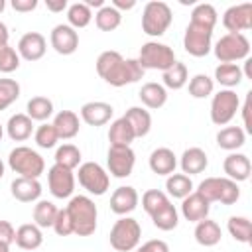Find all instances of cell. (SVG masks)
<instances>
[{"instance_id": "603a6c76", "label": "cell", "mask_w": 252, "mask_h": 252, "mask_svg": "<svg viewBox=\"0 0 252 252\" xmlns=\"http://www.w3.org/2000/svg\"><path fill=\"white\" fill-rule=\"evenodd\" d=\"M179 165H181V171L191 177V175L203 173V171L207 169L209 158H207L205 150H201V148H187V150L181 154Z\"/></svg>"}, {"instance_id": "9f6ffc18", "label": "cell", "mask_w": 252, "mask_h": 252, "mask_svg": "<svg viewBox=\"0 0 252 252\" xmlns=\"http://www.w3.org/2000/svg\"><path fill=\"white\" fill-rule=\"evenodd\" d=\"M8 39H10V32H8L6 24H4V22H0V45H6V43H8Z\"/></svg>"}, {"instance_id": "60d3db41", "label": "cell", "mask_w": 252, "mask_h": 252, "mask_svg": "<svg viewBox=\"0 0 252 252\" xmlns=\"http://www.w3.org/2000/svg\"><path fill=\"white\" fill-rule=\"evenodd\" d=\"M55 163L67 169H75L81 163V150L75 144H63L55 150Z\"/></svg>"}, {"instance_id": "680465c9", "label": "cell", "mask_w": 252, "mask_h": 252, "mask_svg": "<svg viewBox=\"0 0 252 252\" xmlns=\"http://www.w3.org/2000/svg\"><path fill=\"white\" fill-rule=\"evenodd\" d=\"M0 252H10V244H4V242H0Z\"/></svg>"}, {"instance_id": "83f0119b", "label": "cell", "mask_w": 252, "mask_h": 252, "mask_svg": "<svg viewBox=\"0 0 252 252\" xmlns=\"http://www.w3.org/2000/svg\"><path fill=\"white\" fill-rule=\"evenodd\" d=\"M124 118L132 126V132H134L136 138H144V136L150 134V130H152V114L146 108H142V106H130L126 110Z\"/></svg>"}, {"instance_id": "6f0895ef", "label": "cell", "mask_w": 252, "mask_h": 252, "mask_svg": "<svg viewBox=\"0 0 252 252\" xmlns=\"http://www.w3.org/2000/svg\"><path fill=\"white\" fill-rule=\"evenodd\" d=\"M85 4H87L89 8H98V10H100V8L104 6V0H87Z\"/></svg>"}, {"instance_id": "5bb4252c", "label": "cell", "mask_w": 252, "mask_h": 252, "mask_svg": "<svg viewBox=\"0 0 252 252\" xmlns=\"http://www.w3.org/2000/svg\"><path fill=\"white\" fill-rule=\"evenodd\" d=\"M222 26L228 33H242L252 28V4H234L222 14Z\"/></svg>"}, {"instance_id": "d6a6232c", "label": "cell", "mask_w": 252, "mask_h": 252, "mask_svg": "<svg viewBox=\"0 0 252 252\" xmlns=\"http://www.w3.org/2000/svg\"><path fill=\"white\" fill-rule=\"evenodd\" d=\"M165 189H167V193H165L167 197L185 199L189 193H193V181L185 173H171L165 179Z\"/></svg>"}, {"instance_id": "681fc988", "label": "cell", "mask_w": 252, "mask_h": 252, "mask_svg": "<svg viewBox=\"0 0 252 252\" xmlns=\"http://www.w3.org/2000/svg\"><path fill=\"white\" fill-rule=\"evenodd\" d=\"M136 252H169V246H167L165 240L154 238V240H148V242H144L142 246H138Z\"/></svg>"}, {"instance_id": "8d00e7d4", "label": "cell", "mask_w": 252, "mask_h": 252, "mask_svg": "<svg viewBox=\"0 0 252 252\" xmlns=\"http://www.w3.org/2000/svg\"><path fill=\"white\" fill-rule=\"evenodd\" d=\"M26 114L32 118V120H37V122H45L51 114H53V102L47 98V96H32L26 104Z\"/></svg>"}, {"instance_id": "74e56055", "label": "cell", "mask_w": 252, "mask_h": 252, "mask_svg": "<svg viewBox=\"0 0 252 252\" xmlns=\"http://www.w3.org/2000/svg\"><path fill=\"white\" fill-rule=\"evenodd\" d=\"M93 20V12L85 2H75L71 6H67V22L73 30H81L87 28Z\"/></svg>"}, {"instance_id": "4316f807", "label": "cell", "mask_w": 252, "mask_h": 252, "mask_svg": "<svg viewBox=\"0 0 252 252\" xmlns=\"http://www.w3.org/2000/svg\"><path fill=\"white\" fill-rule=\"evenodd\" d=\"M138 96L146 108L158 110L167 102V89L159 83H146V85H142Z\"/></svg>"}, {"instance_id": "f5cc1de1", "label": "cell", "mask_w": 252, "mask_h": 252, "mask_svg": "<svg viewBox=\"0 0 252 252\" xmlns=\"http://www.w3.org/2000/svg\"><path fill=\"white\" fill-rule=\"evenodd\" d=\"M250 104H252V93H246V100L242 104V120H244V132H252V124H250Z\"/></svg>"}, {"instance_id": "f907efd6", "label": "cell", "mask_w": 252, "mask_h": 252, "mask_svg": "<svg viewBox=\"0 0 252 252\" xmlns=\"http://www.w3.org/2000/svg\"><path fill=\"white\" fill-rule=\"evenodd\" d=\"M16 238V228L12 226L10 220H0V242L12 244Z\"/></svg>"}, {"instance_id": "7bdbcfd3", "label": "cell", "mask_w": 252, "mask_h": 252, "mask_svg": "<svg viewBox=\"0 0 252 252\" xmlns=\"http://www.w3.org/2000/svg\"><path fill=\"white\" fill-rule=\"evenodd\" d=\"M20 98V85L16 79H0V110H6Z\"/></svg>"}, {"instance_id": "7402d4cb", "label": "cell", "mask_w": 252, "mask_h": 252, "mask_svg": "<svg viewBox=\"0 0 252 252\" xmlns=\"http://www.w3.org/2000/svg\"><path fill=\"white\" fill-rule=\"evenodd\" d=\"M148 163L156 175H171V173H175L177 158H175L173 150H169V148H156L150 154Z\"/></svg>"}, {"instance_id": "7a4b0ae2", "label": "cell", "mask_w": 252, "mask_h": 252, "mask_svg": "<svg viewBox=\"0 0 252 252\" xmlns=\"http://www.w3.org/2000/svg\"><path fill=\"white\" fill-rule=\"evenodd\" d=\"M71 224H73V234L79 236H91L96 230V205L91 197L87 195H75L69 199V205L65 207Z\"/></svg>"}, {"instance_id": "94428289", "label": "cell", "mask_w": 252, "mask_h": 252, "mask_svg": "<svg viewBox=\"0 0 252 252\" xmlns=\"http://www.w3.org/2000/svg\"><path fill=\"white\" fill-rule=\"evenodd\" d=\"M4 8H6V2H4V0H0V14L4 12Z\"/></svg>"}, {"instance_id": "2e32d148", "label": "cell", "mask_w": 252, "mask_h": 252, "mask_svg": "<svg viewBox=\"0 0 252 252\" xmlns=\"http://www.w3.org/2000/svg\"><path fill=\"white\" fill-rule=\"evenodd\" d=\"M47 41L39 32H28L18 41V55L26 61H37L45 55Z\"/></svg>"}, {"instance_id": "3957f363", "label": "cell", "mask_w": 252, "mask_h": 252, "mask_svg": "<svg viewBox=\"0 0 252 252\" xmlns=\"http://www.w3.org/2000/svg\"><path fill=\"white\" fill-rule=\"evenodd\" d=\"M197 193L205 197L209 203H220V205H234L240 199L238 183L228 177H207L199 183Z\"/></svg>"}, {"instance_id": "d4e9b609", "label": "cell", "mask_w": 252, "mask_h": 252, "mask_svg": "<svg viewBox=\"0 0 252 252\" xmlns=\"http://www.w3.org/2000/svg\"><path fill=\"white\" fill-rule=\"evenodd\" d=\"M6 132H8L10 140H14V142H24V140H28V138L33 134V120H32L28 114H24V112L12 114V116L8 118Z\"/></svg>"}, {"instance_id": "e575fe53", "label": "cell", "mask_w": 252, "mask_h": 252, "mask_svg": "<svg viewBox=\"0 0 252 252\" xmlns=\"http://www.w3.org/2000/svg\"><path fill=\"white\" fill-rule=\"evenodd\" d=\"M150 217H152L154 226L159 228V230H163V232L173 230V228L177 226V222H179V213H177L175 205H171V201L165 203L163 207H159V209H158L154 215H150Z\"/></svg>"}, {"instance_id": "bcb514c9", "label": "cell", "mask_w": 252, "mask_h": 252, "mask_svg": "<svg viewBox=\"0 0 252 252\" xmlns=\"http://www.w3.org/2000/svg\"><path fill=\"white\" fill-rule=\"evenodd\" d=\"M20 67V55L10 43L0 45V73H14Z\"/></svg>"}, {"instance_id": "f6af8a7d", "label": "cell", "mask_w": 252, "mask_h": 252, "mask_svg": "<svg viewBox=\"0 0 252 252\" xmlns=\"http://www.w3.org/2000/svg\"><path fill=\"white\" fill-rule=\"evenodd\" d=\"M165 203H169V197L159 191V189H148L144 195H142V207L148 215H154L159 207H163Z\"/></svg>"}, {"instance_id": "f35d334b", "label": "cell", "mask_w": 252, "mask_h": 252, "mask_svg": "<svg viewBox=\"0 0 252 252\" xmlns=\"http://www.w3.org/2000/svg\"><path fill=\"white\" fill-rule=\"evenodd\" d=\"M120 22H122V14L116 10V8H112L110 4L106 6H102L96 14H94V24H96V28L100 30V32H114L118 26H120Z\"/></svg>"}, {"instance_id": "8992f818", "label": "cell", "mask_w": 252, "mask_h": 252, "mask_svg": "<svg viewBox=\"0 0 252 252\" xmlns=\"http://www.w3.org/2000/svg\"><path fill=\"white\" fill-rule=\"evenodd\" d=\"M173 22L171 8L161 0H152L144 6L142 12V32L152 37H159L167 32Z\"/></svg>"}, {"instance_id": "836d02e7", "label": "cell", "mask_w": 252, "mask_h": 252, "mask_svg": "<svg viewBox=\"0 0 252 252\" xmlns=\"http://www.w3.org/2000/svg\"><path fill=\"white\" fill-rule=\"evenodd\" d=\"M161 79H163V87H165V89H171V91H179V89H183V87L187 85V81H189L187 65L181 63V61H175L169 69L163 71Z\"/></svg>"}, {"instance_id": "f546056e", "label": "cell", "mask_w": 252, "mask_h": 252, "mask_svg": "<svg viewBox=\"0 0 252 252\" xmlns=\"http://www.w3.org/2000/svg\"><path fill=\"white\" fill-rule=\"evenodd\" d=\"M244 142H246V132L240 126H226L220 128L217 134V146L226 152H236L238 148L244 146Z\"/></svg>"}, {"instance_id": "277c9868", "label": "cell", "mask_w": 252, "mask_h": 252, "mask_svg": "<svg viewBox=\"0 0 252 252\" xmlns=\"http://www.w3.org/2000/svg\"><path fill=\"white\" fill-rule=\"evenodd\" d=\"M8 165L14 173H18V177H32L37 179L43 171H45V161L43 158L28 148V146H16L10 154H8Z\"/></svg>"}, {"instance_id": "ac0fdd59", "label": "cell", "mask_w": 252, "mask_h": 252, "mask_svg": "<svg viewBox=\"0 0 252 252\" xmlns=\"http://www.w3.org/2000/svg\"><path fill=\"white\" fill-rule=\"evenodd\" d=\"M112 114H114L112 104L102 102V100H91L81 106V118L89 126H102V124L110 122Z\"/></svg>"}, {"instance_id": "e0dca14e", "label": "cell", "mask_w": 252, "mask_h": 252, "mask_svg": "<svg viewBox=\"0 0 252 252\" xmlns=\"http://www.w3.org/2000/svg\"><path fill=\"white\" fill-rule=\"evenodd\" d=\"M138 201H140L138 191L130 185H122L114 189V193L110 195V211L118 217H126L138 207Z\"/></svg>"}, {"instance_id": "5b68a950", "label": "cell", "mask_w": 252, "mask_h": 252, "mask_svg": "<svg viewBox=\"0 0 252 252\" xmlns=\"http://www.w3.org/2000/svg\"><path fill=\"white\" fill-rule=\"evenodd\" d=\"M140 238H142V226L136 219L132 217H120L112 228H110V246L116 250V252H130V250H136L138 244H140Z\"/></svg>"}, {"instance_id": "44dd1931", "label": "cell", "mask_w": 252, "mask_h": 252, "mask_svg": "<svg viewBox=\"0 0 252 252\" xmlns=\"http://www.w3.org/2000/svg\"><path fill=\"white\" fill-rule=\"evenodd\" d=\"M10 193L20 203H33L41 197V183L32 177H16L10 183Z\"/></svg>"}, {"instance_id": "1f68e13d", "label": "cell", "mask_w": 252, "mask_h": 252, "mask_svg": "<svg viewBox=\"0 0 252 252\" xmlns=\"http://www.w3.org/2000/svg\"><path fill=\"white\" fill-rule=\"evenodd\" d=\"M242 79H244V75H242V69L238 63H220L215 69V81L219 85H222L224 89L238 87L242 83Z\"/></svg>"}, {"instance_id": "484cf974", "label": "cell", "mask_w": 252, "mask_h": 252, "mask_svg": "<svg viewBox=\"0 0 252 252\" xmlns=\"http://www.w3.org/2000/svg\"><path fill=\"white\" fill-rule=\"evenodd\" d=\"M16 246L22 248V250H35L41 246L43 242V234H41V228L33 222H26L22 226H18L16 230V238H14Z\"/></svg>"}, {"instance_id": "816d5d0a", "label": "cell", "mask_w": 252, "mask_h": 252, "mask_svg": "<svg viewBox=\"0 0 252 252\" xmlns=\"http://www.w3.org/2000/svg\"><path fill=\"white\" fill-rule=\"evenodd\" d=\"M12 8L16 12L26 14V12H32L37 8V0H12Z\"/></svg>"}, {"instance_id": "ee69618b", "label": "cell", "mask_w": 252, "mask_h": 252, "mask_svg": "<svg viewBox=\"0 0 252 252\" xmlns=\"http://www.w3.org/2000/svg\"><path fill=\"white\" fill-rule=\"evenodd\" d=\"M33 138H35V144H37L39 148H43V150L53 148V146L57 144V140H59V136H57L53 124H49V122L39 124V126L35 128V132H33Z\"/></svg>"}, {"instance_id": "ba28073f", "label": "cell", "mask_w": 252, "mask_h": 252, "mask_svg": "<svg viewBox=\"0 0 252 252\" xmlns=\"http://www.w3.org/2000/svg\"><path fill=\"white\" fill-rule=\"evenodd\" d=\"M175 53L169 45L159 43V41H146L140 47V55H138V63L140 67L146 69H159L161 73L165 69H169L175 63Z\"/></svg>"}, {"instance_id": "ab89813d", "label": "cell", "mask_w": 252, "mask_h": 252, "mask_svg": "<svg viewBox=\"0 0 252 252\" xmlns=\"http://www.w3.org/2000/svg\"><path fill=\"white\" fill-rule=\"evenodd\" d=\"M226 228L230 232V236L236 240V242H242V244H248L250 242V234H252V224H250V219L246 217H230L228 222H226Z\"/></svg>"}, {"instance_id": "52a82bcc", "label": "cell", "mask_w": 252, "mask_h": 252, "mask_svg": "<svg viewBox=\"0 0 252 252\" xmlns=\"http://www.w3.org/2000/svg\"><path fill=\"white\" fill-rule=\"evenodd\" d=\"M215 57L220 63H234L240 59H248L250 41L244 33H224L213 47Z\"/></svg>"}, {"instance_id": "4dcf8cb0", "label": "cell", "mask_w": 252, "mask_h": 252, "mask_svg": "<svg viewBox=\"0 0 252 252\" xmlns=\"http://www.w3.org/2000/svg\"><path fill=\"white\" fill-rule=\"evenodd\" d=\"M134 140H136V136L132 132V126L128 124V120L124 116L116 118L110 124V128H108V142H110V146H130Z\"/></svg>"}, {"instance_id": "8fae6325", "label": "cell", "mask_w": 252, "mask_h": 252, "mask_svg": "<svg viewBox=\"0 0 252 252\" xmlns=\"http://www.w3.org/2000/svg\"><path fill=\"white\" fill-rule=\"evenodd\" d=\"M142 77H144V69L140 67L138 59L120 57L100 79H104V83H108L112 87H124V85L138 83Z\"/></svg>"}, {"instance_id": "db71d44e", "label": "cell", "mask_w": 252, "mask_h": 252, "mask_svg": "<svg viewBox=\"0 0 252 252\" xmlns=\"http://www.w3.org/2000/svg\"><path fill=\"white\" fill-rule=\"evenodd\" d=\"M110 6L116 8V10L122 14V10H132V8L136 6V0H112Z\"/></svg>"}, {"instance_id": "30bf717a", "label": "cell", "mask_w": 252, "mask_h": 252, "mask_svg": "<svg viewBox=\"0 0 252 252\" xmlns=\"http://www.w3.org/2000/svg\"><path fill=\"white\" fill-rule=\"evenodd\" d=\"M77 179L81 183L83 189H87L91 195H104L108 191L110 185V177L106 173V169L102 165H98L96 161H85L79 165V173Z\"/></svg>"}, {"instance_id": "7c38bea8", "label": "cell", "mask_w": 252, "mask_h": 252, "mask_svg": "<svg viewBox=\"0 0 252 252\" xmlns=\"http://www.w3.org/2000/svg\"><path fill=\"white\" fill-rule=\"evenodd\" d=\"M134 163H136V154L130 146H110L108 148L106 165H108V173L112 177L124 179L128 175H132Z\"/></svg>"}, {"instance_id": "cb8c5ba5", "label": "cell", "mask_w": 252, "mask_h": 252, "mask_svg": "<svg viewBox=\"0 0 252 252\" xmlns=\"http://www.w3.org/2000/svg\"><path fill=\"white\" fill-rule=\"evenodd\" d=\"M51 124L55 128L59 140H71V138H75L79 134V128H81L79 116L73 110H61V112H57Z\"/></svg>"}, {"instance_id": "4fadbf2b", "label": "cell", "mask_w": 252, "mask_h": 252, "mask_svg": "<svg viewBox=\"0 0 252 252\" xmlns=\"http://www.w3.org/2000/svg\"><path fill=\"white\" fill-rule=\"evenodd\" d=\"M47 185H49V191H51L53 197H57V199L71 197L73 191H75V175H73V169H67L63 165L53 163L47 169Z\"/></svg>"}, {"instance_id": "c3c4849f", "label": "cell", "mask_w": 252, "mask_h": 252, "mask_svg": "<svg viewBox=\"0 0 252 252\" xmlns=\"http://www.w3.org/2000/svg\"><path fill=\"white\" fill-rule=\"evenodd\" d=\"M122 55L118 53V51H112V49H108V51H102L98 57H96V73H98V77H102L118 59H120Z\"/></svg>"}, {"instance_id": "91938a15", "label": "cell", "mask_w": 252, "mask_h": 252, "mask_svg": "<svg viewBox=\"0 0 252 252\" xmlns=\"http://www.w3.org/2000/svg\"><path fill=\"white\" fill-rule=\"evenodd\" d=\"M4 177V161H2V158H0V179Z\"/></svg>"}, {"instance_id": "9a60e30c", "label": "cell", "mask_w": 252, "mask_h": 252, "mask_svg": "<svg viewBox=\"0 0 252 252\" xmlns=\"http://www.w3.org/2000/svg\"><path fill=\"white\" fill-rule=\"evenodd\" d=\"M49 41H51V47L59 55H73L79 47V33L69 24H57L51 30Z\"/></svg>"}, {"instance_id": "7dc6e473", "label": "cell", "mask_w": 252, "mask_h": 252, "mask_svg": "<svg viewBox=\"0 0 252 252\" xmlns=\"http://www.w3.org/2000/svg\"><path fill=\"white\" fill-rule=\"evenodd\" d=\"M51 228L55 230L57 236H69V234H73V224H71V219H69V215H67L65 209H59L57 211V217H55Z\"/></svg>"}, {"instance_id": "6da1fadb", "label": "cell", "mask_w": 252, "mask_h": 252, "mask_svg": "<svg viewBox=\"0 0 252 252\" xmlns=\"http://www.w3.org/2000/svg\"><path fill=\"white\" fill-rule=\"evenodd\" d=\"M217 10L213 4H197L191 12V20L185 28L183 47L193 57H205L211 51L213 30L217 26Z\"/></svg>"}, {"instance_id": "f1b7e54d", "label": "cell", "mask_w": 252, "mask_h": 252, "mask_svg": "<svg viewBox=\"0 0 252 252\" xmlns=\"http://www.w3.org/2000/svg\"><path fill=\"white\" fill-rule=\"evenodd\" d=\"M193 234H195L197 244L207 246V248H209V246H217V244L220 242V238H222V230H220L219 222H215V220H211V219L199 220Z\"/></svg>"}, {"instance_id": "11a10c76", "label": "cell", "mask_w": 252, "mask_h": 252, "mask_svg": "<svg viewBox=\"0 0 252 252\" xmlns=\"http://www.w3.org/2000/svg\"><path fill=\"white\" fill-rule=\"evenodd\" d=\"M45 6H47V10L57 14V12H63L67 8V0H45Z\"/></svg>"}, {"instance_id": "d590c367", "label": "cell", "mask_w": 252, "mask_h": 252, "mask_svg": "<svg viewBox=\"0 0 252 252\" xmlns=\"http://www.w3.org/2000/svg\"><path fill=\"white\" fill-rule=\"evenodd\" d=\"M57 207L47 201V199H41L33 205V224H37L39 228H51L53 226V220L57 217Z\"/></svg>"}, {"instance_id": "9c48e42d", "label": "cell", "mask_w": 252, "mask_h": 252, "mask_svg": "<svg viewBox=\"0 0 252 252\" xmlns=\"http://www.w3.org/2000/svg\"><path fill=\"white\" fill-rule=\"evenodd\" d=\"M240 108V98L232 89H220L211 100V120L217 126H226Z\"/></svg>"}, {"instance_id": "d6986e66", "label": "cell", "mask_w": 252, "mask_h": 252, "mask_svg": "<svg viewBox=\"0 0 252 252\" xmlns=\"http://www.w3.org/2000/svg\"><path fill=\"white\" fill-rule=\"evenodd\" d=\"M209 211H211V203L205 197H201L197 191H193L185 199H181V215L189 222H199V220L207 219Z\"/></svg>"}, {"instance_id": "6125c7cd", "label": "cell", "mask_w": 252, "mask_h": 252, "mask_svg": "<svg viewBox=\"0 0 252 252\" xmlns=\"http://www.w3.org/2000/svg\"><path fill=\"white\" fill-rule=\"evenodd\" d=\"M2 134H4V128H2V124H0V140H2Z\"/></svg>"}, {"instance_id": "b9f144b4", "label": "cell", "mask_w": 252, "mask_h": 252, "mask_svg": "<svg viewBox=\"0 0 252 252\" xmlns=\"http://www.w3.org/2000/svg\"><path fill=\"white\" fill-rule=\"evenodd\" d=\"M213 91H215V81L211 77H207L203 73L191 77V81H189V94L193 98H207V96L213 94Z\"/></svg>"}, {"instance_id": "ffe728a7", "label": "cell", "mask_w": 252, "mask_h": 252, "mask_svg": "<svg viewBox=\"0 0 252 252\" xmlns=\"http://www.w3.org/2000/svg\"><path fill=\"white\" fill-rule=\"evenodd\" d=\"M222 169L226 173L228 179L240 183V181H246L250 177V171H252V163L248 159V156L244 154H238V152H232L224 158L222 161Z\"/></svg>"}]
</instances>
